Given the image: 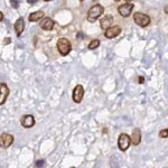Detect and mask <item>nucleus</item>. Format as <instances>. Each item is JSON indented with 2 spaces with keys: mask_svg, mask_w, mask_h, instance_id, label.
I'll return each instance as SVG.
<instances>
[{
  "mask_svg": "<svg viewBox=\"0 0 168 168\" xmlns=\"http://www.w3.org/2000/svg\"><path fill=\"white\" fill-rule=\"evenodd\" d=\"M103 11H104V8L101 5H94L92 6L88 11V20L90 22H96V19L100 18L101 16L103 15Z\"/></svg>",
  "mask_w": 168,
  "mask_h": 168,
  "instance_id": "f257e3e1",
  "label": "nucleus"
},
{
  "mask_svg": "<svg viewBox=\"0 0 168 168\" xmlns=\"http://www.w3.org/2000/svg\"><path fill=\"white\" fill-rule=\"evenodd\" d=\"M57 49L62 56H67V54H69V52L72 51V44L67 38L62 37L57 40Z\"/></svg>",
  "mask_w": 168,
  "mask_h": 168,
  "instance_id": "f03ea898",
  "label": "nucleus"
},
{
  "mask_svg": "<svg viewBox=\"0 0 168 168\" xmlns=\"http://www.w3.org/2000/svg\"><path fill=\"white\" fill-rule=\"evenodd\" d=\"M133 20L140 27H147L151 22L149 16L143 14V12H135L133 14Z\"/></svg>",
  "mask_w": 168,
  "mask_h": 168,
  "instance_id": "7ed1b4c3",
  "label": "nucleus"
},
{
  "mask_svg": "<svg viewBox=\"0 0 168 168\" xmlns=\"http://www.w3.org/2000/svg\"><path fill=\"white\" fill-rule=\"evenodd\" d=\"M131 143V138L129 137L127 133H121L118 138V147L121 151H126L128 150V148L130 147Z\"/></svg>",
  "mask_w": 168,
  "mask_h": 168,
  "instance_id": "20e7f679",
  "label": "nucleus"
},
{
  "mask_svg": "<svg viewBox=\"0 0 168 168\" xmlns=\"http://www.w3.org/2000/svg\"><path fill=\"white\" fill-rule=\"evenodd\" d=\"M14 140H15V138H14V136L10 135V133H2L1 135V137H0V145H1V147L2 148H9V147L14 143Z\"/></svg>",
  "mask_w": 168,
  "mask_h": 168,
  "instance_id": "39448f33",
  "label": "nucleus"
},
{
  "mask_svg": "<svg viewBox=\"0 0 168 168\" xmlns=\"http://www.w3.org/2000/svg\"><path fill=\"white\" fill-rule=\"evenodd\" d=\"M84 96V88L81 84H77L76 86L73 90V95H72V99L75 103H81L82 99Z\"/></svg>",
  "mask_w": 168,
  "mask_h": 168,
  "instance_id": "423d86ee",
  "label": "nucleus"
},
{
  "mask_svg": "<svg viewBox=\"0 0 168 168\" xmlns=\"http://www.w3.org/2000/svg\"><path fill=\"white\" fill-rule=\"evenodd\" d=\"M121 34V27L119 26H110L109 28H106L104 32V36L109 39H112L114 37L119 36Z\"/></svg>",
  "mask_w": 168,
  "mask_h": 168,
  "instance_id": "0eeeda50",
  "label": "nucleus"
},
{
  "mask_svg": "<svg viewBox=\"0 0 168 168\" xmlns=\"http://www.w3.org/2000/svg\"><path fill=\"white\" fill-rule=\"evenodd\" d=\"M20 123H22V126L24 128L29 129L35 126V118H34V116H32V114H26V116H24V117L22 118Z\"/></svg>",
  "mask_w": 168,
  "mask_h": 168,
  "instance_id": "6e6552de",
  "label": "nucleus"
},
{
  "mask_svg": "<svg viewBox=\"0 0 168 168\" xmlns=\"http://www.w3.org/2000/svg\"><path fill=\"white\" fill-rule=\"evenodd\" d=\"M9 95V89H8L7 84L1 82L0 83V104L4 106L5 102L7 101V98Z\"/></svg>",
  "mask_w": 168,
  "mask_h": 168,
  "instance_id": "1a4fd4ad",
  "label": "nucleus"
},
{
  "mask_svg": "<svg viewBox=\"0 0 168 168\" xmlns=\"http://www.w3.org/2000/svg\"><path fill=\"white\" fill-rule=\"evenodd\" d=\"M132 9H133V5L131 2H128V4H123L121 5L120 7L118 8V11L122 17H128L131 14Z\"/></svg>",
  "mask_w": 168,
  "mask_h": 168,
  "instance_id": "9d476101",
  "label": "nucleus"
},
{
  "mask_svg": "<svg viewBox=\"0 0 168 168\" xmlns=\"http://www.w3.org/2000/svg\"><path fill=\"white\" fill-rule=\"evenodd\" d=\"M131 138V143L133 146H138L140 141H141V131L139 128H135L132 130V133L130 136Z\"/></svg>",
  "mask_w": 168,
  "mask_h": 168,
  "instance_id": "9b49d317",
  "label": "nucleus"
},
{
  "mask_svg": "<svg viewBox=\"0 0 168 168\" xmlns=\"http://www.w3.org/2000/svg\"><path fill=\"white\" fill-rule=\"evenodd\" d=\"M14 28H15L16 35L17 36H20L25 29V22H24V18L22 17H19L17 20H16L15 25H14Z\"/></svg>",
  "mask_w": 168,
  "mask_h": 168,
  "instance_id": "f8f14e48",
  "label": "nucleus"
},
{
  "mask_svg": "<svg viewBox=\"0 0 168 168\" xmlns=\"http://www.w3.org/2000/svg\"><path fill=\"white\" fill-rule=\"evenodd\" d=\"M54 25H55L54 20L52 18H49V17L43 18L42 19V22H40V27L44 30H52L53 29V27H54Z\"/></svg>",
  "mask_w": 168,
  "mask_h": 168,
  "instance_id": "ddd939ff",
  "label": "nucleus"
},
{
  "mask_svg": "<svg viewBox=\"0 0 168 168\" xmlns=\"http://www.w3.org/2000/svg\"><path fill=\"white\" fill-rule=\"evenodd\" d=\"M44 11L42 10H38V11H34L29 15V22H36L38 20H42V19L44 18Z\"/></svg>",
  "mask_w": 168,
  "mask_h": 168,
  "instance_id": "4468645a",
  "label": "nucleus"
},
{
  "mask_svg": "<svg viewBox=\"0 0 168 168\" xmlns=\"http://www.w3.org/2000/svg\"><path fill=\"white\" fill-rule=\"evenodd\" d=\"M112 22H113V17L111 15H106L101 19V27L103 29H106L112 25Z\"/></svg>",
  "mask_w": 168,
  "mask_h": 168,
  "instance_id": "2eb2a0df",
  "label": "nucleus"
},
{
  "mask_svg": "<svg viewBox=\"0 0 168 168\" xmlns=\"http://www.w3.org/2000/svg\"><path fill=\"white\" fill-rule=\"evenodd\" d=\"M100 45V40L99 39H93L90 42V44H89V49H91V51H93V49H95V48H98Z\"/></svg>",
  "mask_w": 168,
  "mask_h": 168,
  "instance_id": "dca6fc26",
  "label": "nucleus"
},
{
  "mask_svg": "<svg viewBox=\"0 0 168 168\" xmlns=\"http://www.w3.org/2000/svg\"><path fill=\"white\" fill-rule=\"evenodd\" d=\"M159 137L160 138H168V129H163L159 131Z\"/></svg>",
  "mask_w": 168,
  "mask_h": 168,
  "instance_id": "f3484780",
  "label": "nucleus"
},
{
  "mask_svg": "<svg viewBox=\"0 0 168 168\" xmlns=\"http://www.w3.org/2000/svg\"><path fill=\"white\" fill-rule=\"evenodd\" d=\"M10 2H11V6L15 8V9H17L19 7V0H10Z\"/></svg>",
  "mask_w": 168,
  "mask_h": 168,
  "instance_id": "a211bd4d",
  "label": "nucleus"
},
{
  "mask_svg": "<svg viewBox=\"0 0 168 168\" xmlns=\"http://www.w3.org/2000/svg\"><path fill=\"white\" fill-rule=\"evenodd\" d=\"M44 163H45L44 160H37L36 164H35V166H36V167H40V166H43V165H44Z\"/></svg>",
  "mask_w": 168,
  "mask_h": 168,
  "instance_id": "6ab92c4d",
  "label": "nucleus"
},
{
  "mask_svg": "<svg viewBox=\"0 0 168 168\" xmlns=\"http://www.w3.org/2000/svg\"><path fill=\"white\" fill-rule=\"evenodd\" d=\"M138 82H139V84H143V82H145V79H143V76H139L138 77Z\"/></svg>",
  "mask_w": 168,
  "mask_h": 168,
  "instance_id": "aec40b11",
  "label": "nucleus"
},
{
  "mask_svg": "<svg viewBox=\"0 0 168 168\" xmlns=\"http://www.w3.org/2000/svg\"><path fill=\"white\" fill-rule=\"evenodd\" d=\"M27 2L29 5H34L35 2H37V0H27Z\"/></svg>",
  "mask_w": 168,
  "mask_h": 168,
  "instance_id": "412c9836",
  "label": "nucleus"
},
{
  "mask_svg": "<svg viewBox=\"0 0 168 168\" xmlns=\"http://www.w3.org/2000/svg\"><path fill=\"white\" fill-rule=\"evenodd\" d=\"M164 11H165V14H168V4L164 7Z\"/></svg>",
  "mask_w": 168,
  "mask_h": 168,
  "instance_id": "4be33fe9",
  "label": "nucleus"
},
{
  "mask_svg": "<svg viewBox=\"0 0 168 168\" xmlns=\"http://www.w3.org/2000/svg\"><path fill=\"white\" fill-rule=\"evenodd\" d=\"M4 20V14H2V11H0V22H2Z\"/></svg>",
  "mask_w": 168,
  "mask_h": 168,
  "instance_id": "5701e85b",
  "label": "nucleus"
},
{
  "mask_svg": "<svg viewBox=\"0 0 168 168\" xmlns=\"http://www.w3.org/2000/svg\"><path fill=\"white\" fill-rule=\"evenodd\" d=\"M9 42H10V38H7V39H6V42H4V43H5V44H8Z\"/></svg>",
  "mask_w": 168,
  "mask_h": 168,
  "instance_id": "b1692460",
  "label": "nucleus"
},
{
  "mask_svg": "<svg viewBox=\"0 0 168 168\" xmlns=\"http://www.w3.org/2000/svg\"><path fill=\"white\" fill-rule=\"evenodd\" d=\"M126 1H128V2H130V1H132V0H126Z\"/></svg>",
  "mask_w": 168,
  "mask_h": 168,
  "instance_id": "393cba45",
  "label": "nucleus"
},
{
  "mask_svg": "<svg viewBox=\"0 0 168 168\" xmlns=\"http://www.w3.org/2000/svg\"><path fill=\"white\" fill-rule=\"evenodd\" d=\"M44 1H51V0H44Z\"/></svg>",
  "mask_w": 168,
  "mask_h": 168,
  "instance_id": "a878e982",
  "label": "nucleus"
},
{
  "mask_svg": "<svg viewBox=\"0 0 168 168\" xmlns=\"http://www.w3.org/2000/svg\"><path fill=\"white\" fill-rule=\"evenodd\" d=\"M114 1H120V0H114Z\"/></svg>",
  "mask_w": 168,
  "mask_h": 168,
  "instance_id": "bb28decb",
  "label": "nucleus"
},
{
  "mask_svg": "<svg viewBox=\"0 0 168 168\" xmlns=\"http://www.w3.org/2000/svg\"><path fill=\"white\" fill-rule=\"evenodd\" d=\"M81 1H83V0H81Z\"/></svg>",
  "mask_w": 168,
  "mask_h": 168,
  "instance_id": "cd10ccee",
  "label": "nucleus"
}]
</instances>
